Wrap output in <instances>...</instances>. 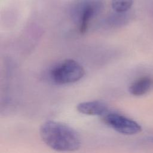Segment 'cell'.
Segmentation results:
<instances>
[{
	"label": "cell",
	"instance_id": "obj_1",
	"mask_svg": "<svg viewBox=\"0 0 153 153\" xmlns=\"http://www.w3.org/2000/svg\"><path fill=\"white\" fill-rule=\"evenodd\" d=\"M39 134L48 146L57 151L73 152L81 146V139L77 132L61 122L45 121L40 127Z\"/></svg>",
	"mask_w": 153,
	"mask_h": 153
},
{
	"label": "cell",
	"instance_id": "obj_2",
	"mask_svg": "<svg viewBox=\"0 0 153 153\" xmlns=\"http://www.w3.org/2000/svg\"><path fill=\"white\" fill-rule=\"evenodd\" d=\"M85 74L83 67L72 59H66L55 65L50 71L52 81L58 84L75 82L81 79Z\"/></svg>",
	"mask_w": 153,
	"mask_h": 153
},
{
	"label": "cell",
	"instance_id": "obj_3",
	"mask_svg": "<svg viewBox=\"0 0 153 153\" xmlns=\"http://www.w3.org/2000/svg\"><path fill=\"white\" fill-rule=\"evenodd\" d=\"M100 0H77L72 7V17L77 23L81 33L87 30L90 20L102 8Z\"/></svg>",
	"mask_w": 153,
	"mask_h": 153
},
{
	"label": "cell",
	"instance_id": "obj_4",
	"mask_svg": "<svg viewBox=\"0 0 153 153\" xmlns=\"http://www.w3.org/2000/svg\"><path fill=\"white\" fill-rule=\"evenodd\" d=\"M103 120L110 127L123 134H134L141 131V127L137 123L118 113L108 112L103 116Z\"/></svg>",
	"mask_w": 153,
	"mask_h": 153
},
{
	"label": "cell",
	"instance_id": "obj_5",
	"mask_svg": "<svg viewBox=\"0 0 153 153\" xmlns=\"http://www.w3.org/2000/svg\"><path fill=\"white\" fill-rule=\"evenodd\" d=\"M76 109L79 112L88 115L104 116L109 112L108 105L99 100L81 102L77 105Z\"/></svg>",
	"mask_w": 153,
	"mask_h": 153
},
{
	"label": "cell",
	"instance_id": "obj_6",
	"mask_svg": "<svg viewBox=\"0 0 153 153\" xmlns=\"http://www.w3.org/2000/svg\"><path fill=\"white\" fill-rule=\"evenodd\" d=\"M153 86V79L148 76L135 80L129 87L130 93L134 96H142L148 93Z\"/></svg>",
	"mask_w": 153,
	"mask_h": 153
},
{
	"label": "cell",
	"instance_id": "obj_7",
	"mask_svg": "<svg viewBox=\"0 0 153 153\" xmlns=\"http://www.w3.org/2000/svg\"><path fill=\"white\" fill-rule=\"evenodd\" d=\"M133 0H112V7L119 13L127 12L131 8Z\"/></svg>",
	"mask_w": 153,
	"mask_h": 153
},
{
	"label": "cell",
	"instance_id": "obj_8",
	"mask_svg": "<svg viewBox=\"0 0 153 153\" xmlns=\"http://www.w3.org/2000/svg\"><path fill=\"white\" fill-rule=\"evenodd\" d=\"M149 140L151 142H152V143H153V137H151V138L149 139Z\"/></svg>",
	"mask_w": 153,
	"mask_h": 153
}]
</instances>
